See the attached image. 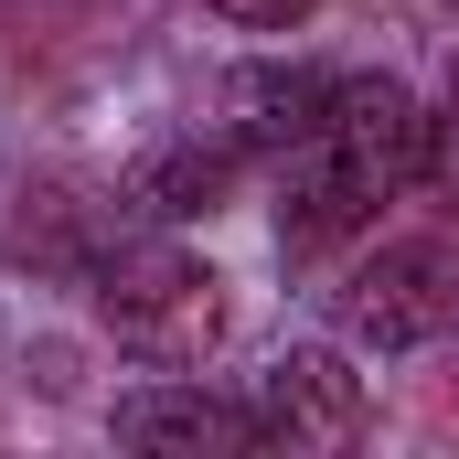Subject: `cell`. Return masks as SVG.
<instances>
[{
	"label": "cell",
	"instance_id": "obj_1",
	"mask_svg": "<svg viewBox=\"0 0 459 459\" xmlns=\"http://www.w3.org/2000/svg\"><path fill=\"white\" fill-rule=\"evenodd\" d=\"M428 171V117L395 75H342L321 128L289 150V204H278V246L321 256L332 235H352L374 204H395Z\"/></svg>",
	"mask_w": 459,
	"mask_h": 459
},
{
	"label": "cell",
	"instance_id": "obj_2",
	"mask_svg": "<svg viewBox=\"0 0 459 459\" xmlns=\"http://www.w3.org/2000/svg\"><path fill=\"white\" fill-rule=\"evenodd\" d=\"M86 289H97V321L117 332V352H139L160 374H182V363H204L225 342V278L204 256L160 246V235H128Z\"/></svg>",
	"mask_w": 459,
	"mask_h": 459
},
{
	"label": "cell",
	"instance_id": "obj_3",
	"mask_svg": "<svg viewBox=\"0 0 459 459\" xmlns=\"http://www.w3.org/2000/svg\"><path fill=\"white\" fill-rule=\"evenodd\" d=\"M459 321V267L449 246H374L342 278V332L363 352H417Z\"/></svg>",
	"mask_w": 459,
	"mask_h": 459
},
{
	"label": "cell",
	"instance_id": "obj_4",
	"mask_svg": "<svg viewBox=\"0 0 459 459\" xmlns=\"http://www.w3.org/2000/svg\"><path fill=\"white\" fill-rule=\"evenodd\" d=\"M128 214L139 204H108L86 182H22L11 214H0V256L32 267V278H97L117 246H128Z\"/></svg>",
	"mask_w": 459,
	"mask_h": 459
},
{
	"label": "cell",
	"instance_id": "obj_5",
	"mask_svg": "<svg viewBox=\"0 0 459 459\" xmlns=\"http://www.w3.org/2000/svg\"><path fill=\"white\" fill-rule=\"evenodd\" d=\"M332 108V75H310V65H235L225 86H214V139H225L235 160H289L310 128Z\"/></svg>",
	"mask_w": 459,
	"mask_h": 459
},
{
	"label": "cell",
	"instance_id": "obj_6",
	"mask_svg": "<svg viewBox=\"0 0 459 459\" xmlns=\"http://www.w3.org/2000/svg\"><path fill=\"white\" fill-rule=\"evenodd\" d=\"M256 428H267L278 449H352V428H363V374H352L342 352H278V363L256 374Z\"/></svg>",
	"mask_w": 459,
	"mask_h": 459
},
{
	"label": "cell",
	"instance_id": "obj_7",
	"mask_svg": "<svg viewBox=\"0 0 459 459\" xmlns=\"http://www.w3.org/2000/svg\"><path fill=\"white\" fill-rule=\"evenodd\" d=\"M117 438H128V449H160V459H235V449H267L256 406L204 395V385H150V395H117Z\"/></svg>",
	"mask_w": 459,
	"mask_h": 459
},
{
	"label": "cell",
	"instance_id": "obj_8",
	"mask_svg": "<svg viewBox=\"0 0 459 459\" xmlns=\"http://www.w3.org/2000/svg\"><path fill=\"white\" fill-rule=\"evenodd\" d=\"M235 171H246V160H235L225 139L204 128L193 150H160V160L128 182V204H139V214H214V204L235 193Z\"/></svg>",
	"mask_w": 459,
	"mask_h": 459
},
{
	"label": "cell",
	"instance_id": "obj_9",
	"mask_svg": "<svg viewBox=\"0 0 459 459\" xmlns=\"http://www.w3.org/2000/svg\"><path fill=\"white\" fill-rule=\"evenodd\" d=\"M428 182H438V204L459 214V75H449V97H438V117H428Z\"/></svg>",
	"mask_w": 459,
	"mask_h": 459
},
{
	"label": "cell",
	"instance_id": "obj_10",
	"mask_svg": "<svg viewBox=\"0 0 459 459\" xmlns=\"http://www.w3.org/2000/svg\"><path fill=\"white\" fill-rule=\"evenodd\" d=\"M225 22H246V32H289V22H310V0H214Z\"/></svg>",
	"mask_w": 459,
	"mask_h": 459
}]
</instances>
